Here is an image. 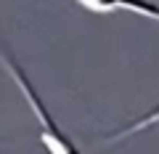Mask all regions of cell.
<instances>
[{
    "instance_id": "obj_1",
    "label": "cell",
    "mask_w": 159,
    "mask_h": 154,
    "mask_svg": "<svg viewBox=\"0 0 159 154\" xmlns=\"http://www.w3.org/2000/svg\"><path fill=\"white\" fill-rule=\"evenodd\" d=\"M0 61L6 64V69L11 72L13 82L19 85V91H21L24 98H27L29 109H32V114H34V120H37V128H40V143L45 146V152H48V154H82L77 146H74V141H69V136L56 125V120L51 117L48 106L43 104L40 93L34 91V85L29 82L27 72H24V69L19 67V64L13 61L11 56H8L6 51H0Z\"/></svg>"
},
{
    "instance_id": "obj_2",
    "label": "cell",
    "mask_w": 159,
    "mask_h": 154,
    "mask_svg": "<svg viewBox=\"0 0 159 154\" xmlns=\"http://www.w3.org/2000/svg\"><path fill=\"white\" fill-rule=\"evenodd\" d=\"M80 8H85L90 13H114V11H125V13H135L143 19H154L159 21V6L151 0H74Z\"/></svg>"
},
{
    "instance_id": "obj_3",
    "label": "cell",
    "mask_w": 159,
    "mask_h": 154,
    "mask_svg": "<svg viewBox=\"0 0 159 154\" xmlns=\"http://www.w3.org/2000/svg\"><path fill=\"white\" fill-rule=\"evenodd\" d=\"M154 125H159V104L151 112H146V114H141L138 120H133L130 125H125V128H119V130L109 133V136H103V143H117V141H122V138H130V136H135V133H141V130L154 128Z\"/></svg>"
}]
</instances>
